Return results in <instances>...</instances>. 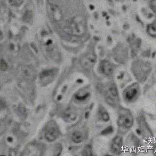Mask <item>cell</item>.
<instances>
[{
  "instance_id": "6da1fadb",
  "label": "cell",
  "mask_w": 156,
  "mask_h": 156,
  "mask_svg": "<svg viewBox=\"0 0 156 156\" xmlns=\"http://www.w3.org/2000/svg\"><path fill=\"white\" fill-rule=\"evenodd\" d=\"M133 116L128 111H126L125 113H121L117 120V123L119 125L126 128L131 127L133 124Z\"/></svg>"
},
{
  "instance_id": "7a4b0ae2",
  "label": "cell",
  "mask_w": 156,
  "mask_h": 156,
  "mask_svg": "<svg viewBox=\"0 0 156 156\" xmlns=\"http://www.w3.org/2000/svg\"><path fill=\"white\" fill-rule=\"evenodd\" d=\"M123 146V140L121 136H117L113 139L111 144V150L115 154L119 153Z\"/></svg>"
},
{
  "instance_id": "3957f363",
  "label": "cell",
  "mask_w": 156,
  "mask_h": 156,
  "mask_svg": "<svg viewBox=\"0 0 156 156\" xmlns=\"http://www.w3.org/2000/svg\"><path fill=\"white\" fill-rule=\"evenodd\" d=\"M139 89L137 86H132L126 91L124 93V97L127 101L131 102L138 97Z\"/></svg>"
},
{
  "instance_id": "277c9868",
  "label": "cell",
  "mask_w": 156,
  "mask_h": 156,
  "mask_svg": "<svg viewBox=\"0 0 156 156\" xmlns=\"http://www.w3.org/2000/svg\"><path fill=\"white\" fill-rule=\"evenodd\" d=\"M96 60V56L94 54H89L82 58L81 64L84 68H90L94 66Z\"/></svg>"
},
{
  "instance_id": "5b68a950",
  "label": "cell",
  "mask_w": 156,
  "mask_h": 156,
  "mask_svg": "<svg viewBox=\"0 0 156 156\" xmlns=\"http://www.w3.org/2000/svg\"><path fill=\"white\" fill-rule=\"evenodd\" d=\"M59 136V132L56 128L51 127L45 133V139L50 142L55 141Z\"/></svg>"
},
{
  "instance_id": "8992f818",
  "label": "cell",
  "mask_w": 156,
  "mask_h": 156,
  "mask_svg": "<svg viewBox=\"0 0 156 156\" xmlns=\"http://www.w3.org/2000/svg\"><path fill=\"white\" fill-rule=\"evenodd\" d=\"M100 69L101 72L106 75H109L112 73V66L110 63L107 60H104L101 62Z\"/></svg>"
},
{
  "instance_id": "52a82bcc",
  "label": "cell",
  "mask_w": 156,
  "mask_h": 156,
  "mask_svg": "<svg viewBox=\"0 0 156 156\" xmlns=\"http://www.w3.org/2000/svg\"><path fill=\"white\" fill-rule=\"evenodd\" d=\"M23 73L24 77L29 80H32L35 77V72L31 67L25 66L23 68Z\"/></svg>"
},
{
  "instance_id": "ba28073f",
  "label": "cell",
  "mask_w": 156,
  "mask_h": 156,
  "mask_svg": "<svg viewBox=\"0 0 156 156\" xmlns=\"http://www.w3.org/2000/svg\"><path fill=\"white\" fill-rule=\"evenodd\" d=\"M84 136L82 133L80 131H75L72 135V139L74 143H81L83 141Z\"/></svg>"
},
{
  "instance_id": "9c48e42d",
  "label": "cell",
  "mask_w": 156,
  "mask_h": 156,
  "mask_svg": "<svg viewBox=\"0 0 156 156\" xmlns=\"http://www.w3.org/2000/svg\"><path fill=\"white\" fill-rule=\"evenodd\" d=\"M64 119L66 121H71L75 120L76 117L75 113H74L73 111L70 110H67L64 113Z\"/></svg>"
},
{
  "instance_id": "30bf717a",
  "label": "cell",
  "mask_w": 156,
  "mask_h": 156,
  "mask_svg": "<svg viewBox=\"0 0 156 156\" xmlns=\"http://www.w3.org/2000/svg\"><path fill=\"white\" fill-rule=\"evenodd\" d=\"M26 154H24V155H31V152L34 153V155H38L36 153H39L40 152V149L38 148L33 145H32L29 147L27 148V149L25 150V152Z\"/></svg>"
},
{
  "instance_id": "8fae6325",
  "label": "cell",
  "mask_w": 156,
  "mask_h": 156,
  "mask_svg": "<svg viewBox=\"0 0 156 156\" xmlns=\"http://www.w3.org/2000/svg\"><path fill=\"white\" fill-rule=\"evenodd\" d=\"M100 117L103 121H109V114L104 109H101L100 110Z\"/></svg>"
},
{
  "instance_id": "7c38bea8",
  "label": "cell",
  "mask_w": 156,
  "mask_h": 156,
  "mask_svg": "<svg viewBox=\"0 0 156 156\" xmlns=\"http://www.w3.org/2000/svg\"><path fill=\"white\" fill-rule=\"evenodd\" d=\"M92 149L90 146L87 145L86 147L84 148V149L82 151V155L84 156H90L92 155Z\"/></svg>"
},
{
  "instance_id": "4fadbf2b",
  "label": "cell",
  "mask_w": 156,
  "mask_h": 156,
  "mask_svg": "<svg viewBox=\"0 0 156 156\" xmlns=\"http://www.w3.org/2000/svg\"><path fill=\"white\" fill-rule=\"evenodd\" d=\"M11 5L14 6H18L23 3L24 0H9Z\"/></svg>"
},
{
  "instance_id": "5bb4252c",
  "label": "cell",
  "mask_w": 156,
  "mask_h": 156,
  "mask_svg": "<svg viewBox=\"0 0 156 156\" xmlns=\"http://www.w3.org/2000/svg\"><path fill=\"white\" fill-rule=\"evenodd\" d=\"M113 131V128L112 126H110V127L106 128L105 130L102 131V134L104 135H106L110 134L111 133H112Z\"/></svg>"
},
{
  "instance_id": "9a60e30c",
  "label": "cell",
  "mask_w": 156,
  "mask_h": 156,
  "mask_svg": "<svg viewBox=\"0 0 156 156\" xmlns=\"http://www.w3.org/2000/svg\"><path fill=\"white\" fill-rule=\"evenodd\" d=\"M7 68V65L5 60L3 59L1 61V69L2 71H5Z\"/></svg>"
},
{
  "instance_id": "2e32d148",
  "label": "cell",
  "mask_w": 156,
  "mask_h": 156,
  "mask_svg": "<svg viewBox=\"0 0 156 156\" xmlns=\"http://www.w3.org/2000/svg\"><path fill=\"white\" fill-rule=\"evenodd\" d=\"M110 93L112 97H116L117 96V91L115 87H112L109 90Z\"/></svg>"
},
{
  "instance_id": "e0dca14e",
  "label": "cell",
  "mask_w": 156,
  "mask_h": 156,
  "mask_svg": "<svg viewBox=\"0 0 156 156\" xmlns=\"http://www.w3.org/2000/svg\"><path fill=\"white\" fill-rule=\"evenodd\" d=\"M149 32L151 35H156V29L153 26H151L149 28Z\"/></svg>"
}]
</instances>
